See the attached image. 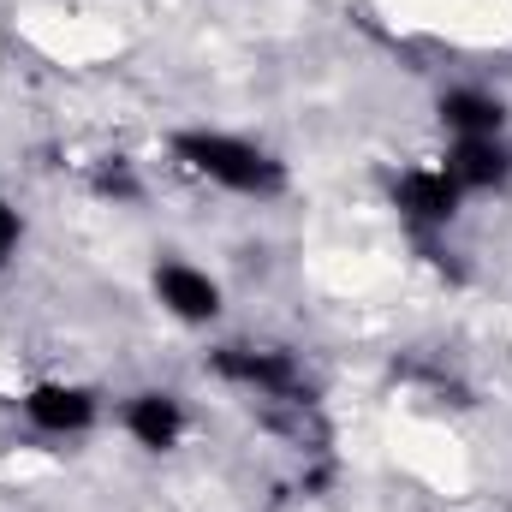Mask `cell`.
Masks as SVG:
<instances>
[{"instance_id": "10", "label": "cell", "mask_w": 512, "mask_h": 512, "mask_svg": "<svg viewBox=\"0 0 512 512\" xmlns=\"http://www.w3.org/2000/svg\"><path fill=\"white\" fill-rule=\"evenodd\" d=\"M24 233H30V227H24V209L0 191V274L18 262V251H24Z\"/></svg>"}, {"instance_id": "9", "label": "cell", "mask_w": 512, "mask_h": 512, "mask_svg": "<svg viewBox=\"0 0 512 512\" xmlns=\"http://www.w3.org/2000/svg\"><path fill=\"white\" fill-rule=\"evenodd\" d=\"M84 197L102 203V209H137L149 197V179L131 155H96L84 167Z\"/></svg>"}, {"instance_id": "8", "label": "cell", "mask_w": 512, "mask_h": 512, "mask_svg": "<svg viewBox=\"0 0 512 512\" xmlns=\"http://www.w3.org/2000/svg\"><path fill=\"white\" fill-rule=\"evenodd\" d=\"M435 126L447 137H512V102L495 84L465 78L435 96Z\"/></svg>"}, {"instance_id": "6", "label": "cell", "mask_w": 512, "mask_h": 512, "mask_svg": "<svg viewBox=\"0 0 512 512\" xmlns=\"http://www.w3.org/2000/svg\"><path fill=\"white\" fill-rule=\"evenodd\" d=\"M114 423H120V435L131 447L149 453V459H167V453H179L191 441V405L173 387H131L126 399L114 405Z\"/></svg>"}, {"instance_id": "4", "label": "cell", "mask_w": 512, "mask_h": 512, "mask_svg": "<svg viewBox=\"0 0 512 512\" xmlns=\"http://www.w3.org/2000/svg\"><path fill=\"white\" fill-rule=\"evenodd\" d=\"M18 417L48 441H84L102 429L108 399L96 382H78V376H36L18 387Z\"/></svg>"}, {"instance_id": "1", "label": "cell", "mask_w": 512, "mask_h": 512, "mask_svg": "<svg viewBox=\"0 0 512 512\" xmlns=\"http://www.w3.org/2000/svg\"><path fill=\"white\" fill-rule=\"evenodd\" d=\"M167 167L185 173L203 191L239 197V203H280L292 191V161L280 149H268L251 131L227 126H173L161 137Z\"/></svg>"}, {"instance_id": "7", "label": "cell", "mask_w": 512, "mask_h": 512, "mask_svg": "<svg viewBox=\"0 0 512 512\" xmlns=\"http://www.w3.org/2000/svg\"><path fill=\"white\" fill-rule=\"evenodd\" d=\"M441 167H447V179L465 197H507L512 191V137H447Z\"/></svg>"}, {"instance_id": "5", "label": "cell", "mask_w": 512, "mask_h": 512, "mask_svg": "<svg viewBox=\"0 0 512 512\" xmlns=\"http://www.w3.org/2000/svg\"><path fill=\"white\" fill-rule=\"evenodd\" d=\"M149 298L161 304L167 322H179V328H191V334H203V328H215V322L227 316V286H221V274H209V268L191 262V256H155V268H149Z\"/></svg>"}, {"instance_id": "2", "label": "cell", "mask_w": 512, "mask_h": 512, "mask_svg": "<svg viewBox=\"0 0 512 512\" xmlns=\"http://www.w3.org/2000/svg\"><path fill=\"white\" fill-rule=\"evenodd\" d=\"M203 376L227 393H245L262 411L268 405H316L322 387L310 382L304 358L280 340H215L203 352Z\"/></svg>"}, {"instance_id": "3", "label": "cell", "mask_w": 512, "mask_h": 512, "mask_svg": "<svg viewBox=\"0 0 512 512\" xmlns=\"http://www.w3.org/2000/svg\"><path fill=\"white\" fill-rule=\"evenodd\" d=\"M465 191L447 179V167H441V155H429V161H405L393 179H387V209L399 215V227L417 239V245H429V239H447L453 227H459V215H465Z\"/></svg>"}]
</instances>
